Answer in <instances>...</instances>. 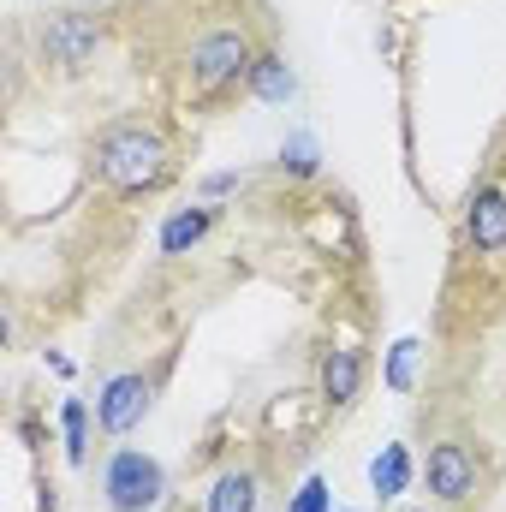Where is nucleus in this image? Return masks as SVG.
I'll use <instances>...</instances> for the list:
<instances>
[{
    "mask_svg": "<svg viewBox=\"0 0 506 512\" xmlns=\"http://www.w3.org/2000/svg\"><path fill=\"white\" fill-rule=\"evenodd\" d=\"M417 352H423L417 340H399V346L387 352V387H393V393H405V387H411V370H417Z\"/></svg>",
    "mask_w": 506,
    "mask_h": 512,
    "instance_id": "13",
    "label": "nucleus"
},
{
    "mask_svg": "<svg viewBox=\"0 0 506 512\" xmlns=\"http://www.w3.org/2000/svg\"><path fill=\"white\" fill-rule=\"evenodd\" d=\"M96 48H102V24L84 18V12H54V18L42 24V54H48L54 66H84Z\"/></svg>",
    "mask_w": 506,
    "mask_h": 512,
    "instance_id": "6",
    "label": "nucleus"
},
{
    "mask_svg": "<svg viewBox=\"0 0 506 512\" xmlns=\"http://www.w3.org/2000/svg\"><path fill=\"white\" fill-rule=\"evenodd\" d=\"M227 191H239V173H209L203 179V197H227Z\"/></svg>",
    "mask_w": 506,
    "mask_h": 512,
    "instance_id": "17",
    "label": "nucleus"
},
{
    "mask_svg": "<svg viewBox=\"0 0 506 512\" xmlns=\"http://www.w3.org/2000/svg\"><path fill=\"white\" fill-rule=\"evenodd\" d=\"M465 239L477 251H506V191H477L471 197V215H465Z\"/></svg>",
    "mask_w": 506,
    "mask_h": 512,
    "instance_id": "7",
    "label": "nucleus"
},
{
    "mask_svg": "<svg viewBox=\"0 0 506 512\" xmlns=\"http://www.w3.org/2000/svg\"><path fill=\"white\" fill-rule=\"evenodd\" d=\"M280 161H286L292 173H316V143H310V137H292V143L280 149Z\"/></svg>",
    "mask_w": 506,
    "mask_h": 512,
    "instance_id": "15",
    "label": "nucleus"
},
{
    "mask_svg": "<svg viewBox=\"0 0 506 512\" xmlns=\"http://www.w3.org/2000/svg\"><path fill=\"white\" fill-rule=\"evenodd\" d=\"M209 512H256V471H221L209 483Z\"/></svg>",
    "mask_w": 506,
    "mask_h": 512,
    "instance_id": "12",
    "label": "nucleus"
},
{
    "mask_svg": "<svg viewBox=\"0 0 506 512\" xmlns=\"http://www.w3.org/2000/svg\"><path fill=\"white\" fill-rule=\"evenodd\" d=\"M96 173L114 185V191H155L161 179H167V143H161V131L155 126H108L102 131V143H96Z\"/></svg>",
    "mask_w": 506,
    "mask_h": 512,
    "instance_id": "1",
    "label": "nucleus"
},
{
    "mask_svg": "<svg viewBox=\"0 0 506 512\" xmlns=\"http://www.w3.org/2000/svg\"><path fill=\"white\" fill-rule=\"evenodd\" d=\"M423 483H429V495H435V501H447V507L471 501V495H477V459H471V447H459V441L429 447Z\"/></svg>",
    "mask_w": 506,
    "mask_h": 512,
    "instance_id": "4",
    "label": "nucleus"
},
{
    "mask_svg": "<svg viewBox=\"0 0 506 512\" xmlns=\"http://www.w3.org/2000/svg\"><path fill=\"white\" fill-rule=\"evenodd\" d=\"M209 227H215V209H179V215H167L161 221V256L197 251L209 239Z\"/></svg>",
    "mask_w": 506,
    "mask_h": 512,
    "instance_id": "10",
    "label": "nucleus"
},
{
    "mask_svg": "<svg viewBox=\"0 0 506 512\" xmlns=\"http://www.w3.org/2000/svg\"><path fill=\"white\" fill-rule=\"evenodd\" d=\"M251 96L256 102H268V108H286L292 96H298V72L286 66V54H256V66H251Z\"/></svg>",
    "mask_w": 506,
    "mask_h": 512,
    "instance_id": "9",
    "label": "nucleus"
},
{
    "mask_svg": "<svg viewBox=\"0 0 506 512\" xmlns=\"http://www.w3.org/2000/svg\"><path fill=\"white\" fill-rule=\"evenodd\" d=\"M358 387H364V352L358 346H334L322 358V393H328V405H352Z\"/></svg>",
    "mask_w": 506,
    "mask_h": 512,
    "instance_id": "8",
    "label": "nucleus"
},
{
    "mask_svg": "<svg viewBox=\"0 0 506 512\" xmlns=\"http://www.w3.org/2000/svg\"><path fill=\"white\" fill-rule=\"evenodd\" d=\"M251 66H256V48L239 24H215V30H203L197 48H191V84H197L203 96H215V90L251 78Z\"/></svg>",
    "mask_w": 506,
    "mask_h": 512,
    "instance_id": "2",
    "label": "nucleus"
},
{
    "mask_svg": "<svg viewBox=\"0 0 506 512\" xmlns=\"http://www.w3.org/2000/svg\"><path fill=\"white\" fill-rule=\"evenodd\" d=\"M292 512H328V489H322V477H310V483H304V495L292 501Z\"/></svg>",
    "mask_w": 506,
    "mask_h": 512,
    "instance_id": "16",
    "label": "nucleus"
},
{
    "mask_svg": "<svg viewBox=\"0 0 506 512\" xmlns=\"http://www.w3.org/2000/svg\"><path fill=\"white\" fill-rule=\"evenodd\" d=\"M149 399H155V382L149 376H114V382L102 387V399H96V423L108 429V435H131L143 417H149Z\"/></svg>",
    "mask_w": 506,
    "mask_h": 512,
    "instance_id": "5",
    "label": "nucleus"
},
{
    "mask_svg": "<svg viewBox=\"0 0 506 512\" xmlns=\"http://www.w3.org/2000/svg\"><path fill=\"white\" fill-rule=\"evenodd\" d=\"M60 423H66V459L84 465V405L66 399V405H60Z\"/></svg>",
    "mask_w": 506,
    "mask_h": 512,
    "instance_id": "14",
    "label": "nucleus"
},
{
    "mask_svg": "<svg viewBox=\"0 0 506 512\" xmlns=\"http://www.w3.org/2000/svg\"><path fill=\"white\" fill-rule=\"evenodd\" d=\"M161 495H167L161 459H149L137 447H120L108 459V471H102V501H108V512H155Z\"/></svg>",
    "mask_w": 506,
    "mask_h": 512,
    "instance_id": "3",
    "label": "nucleus"
},
{
    "mask_svg": "<svg viewBox=\"0 0 506 512\" xmlns=\"http://www.w3.org/2000/svg\"><path fill=\"white\" fill-rule=\"evenodd\" d=\"M370 489H376L381 501H399L411 489V453L405 447H381L376 465H370Z\"/></svg>",
    "mask_w": 506,
    "mask_h": 512,
    "instance_id": "11",
    "label": "nucleus"
}]
</instances>
